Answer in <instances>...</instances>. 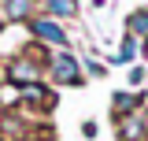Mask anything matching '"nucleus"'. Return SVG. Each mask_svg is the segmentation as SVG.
Listing matches in <instances>:
<instances>
[{
  "mask_svg": "<svg viewBox=\"0 0 148 141\" xmlns=\"http://www.w3.org/2000/svg\"><path fill=\"white\" fill-rule=\"evenodd\" d=\"M48 70H52V78H56V82H63V86L82 82V63H78L74 56H67V52H56L52 59H48Z\"/></svg>",
  "mask_w": 148,
  "mask_h": 141,
  "instance_id": "f257e3e1",
  "label": "nucleus"
},
{
  "mask_svg": "<svg viewBox=\"0 0 148 141\" xmlns=\"http://www.w3.org/2000/svg\"><path fill=\"white\" fill-rule=\"evenodd\" d=\"M30 30H34L37 37H45V41H52L56 48H63V45H67V37H63V30H59L56 22H48V19H30Z\"/></svg>",
  "mask_w": 148,
  "mask_h": 141,
  "instance_id": "f03ea898",
  "label": "nucleus"
},
{
  "mask_svg": "<svg viewBox=\"0 0 148 141\" xmlns=\"http://www.w3.org/2000/svg\"><path fill=\"white\" fill-rule=\"evenodd\" d=\"M119 134H122V141H141V138H145V123H141V115H126V119L119 123Z\"/></svg>",
  "mask_w": 148,
  "mask_h": 141,
  "instance_id": "7ed1b4c3",
  "label": "nucleus"
},
{
  "mask_svg": "<svg viewBox=\"0 0 148 141\" xmlns=\"http://www.w3.org/2000/svg\"><path fill=\"white\" fill-rule=\"evenodd\" d=\"M11 78H15V82H37L41 74H37V67L30 59H15V63H11Z\"/></svg>",
  "mask_w": 148,
  "mask_h": 141,
  "instance_id": "20e7f679",
  "label": "nucleus"
},
{
  "mask_svg": "<svg viewBox=\"0 0 148 141\" xmlns=\"http://www.w3.org/2000/svg\"><path fill=\"white\" fill-rule=\"evenodd\" d=\"M145 37L148 34V11H133V15H130V37Z\"/></svg>",
  "mask_w": 148,
  "mask_h": 141,
  "instance_id": "39448f33",
  "label": "nucleus"
},
{
  "mask_svg": "<svg viewBox=\"0 0 148 141\" xmlns=\"http://www.w3.org/2000/svg\"><path fill=\"white\" fill-rule=\"evenodd\" d=\"M133 52H137V37H126V41H122V48H119V59L126 63V59H133Z\"/></svg>",
  "mask_w": 148,
  "mask_h": 141,
  "instance_id": "423d86ee",
  "label": "nucleus"
},
{
  "mask_svg": "<svg viewBox=\"0 0 148 141\" xmlns=\"http://www.w3.org/2000/svg\"><path fill=\"white\" fill-rule=\"evenodd\" d=\"M48 11H52V15H74L78 8H74V4H63V0H56V4H48Z\"/></svg>",
  "mask_w": 148,
  "mask_h": 141,
  "instance_id": "0eeeda50",
  "label": "nucleus"
},
{
  "mask_svg": "<svg viewBox=\"0 0 148 141\" xmlns=\"http://www.w3.org/2000/svg\"><path fill=\"white\" fill-rule=\"evenodd\" d=\"M4 11H8V15H30V4H8Z\"/></svg>",
  "mask_w": 148,
  "mask_h": 141,
  "instance_id": "6e6552de",
  "label": "nucleus"
}]
</instances>
